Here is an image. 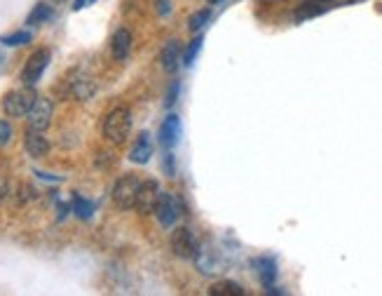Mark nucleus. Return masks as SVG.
Masks as SVG:
<instances>
[{"instance_id": "nucleus-1", "label": "nucleus", "mask_w": 382, "mask_h": 296, "mask_svg": "<svg viewBox=\"0 0 382 296\" xmlns=\"http://www.w3.org/2000/svg\"><path fill=\"white\" fill-rule=\"evenodd\" d=\"M132 125H134L132 111L125 106H118L103 120V137L113 141V144H122L129 137V132H132Z\"/></svg>"}, {"instance_id": "nucleus-2", "label": "nucleus", "mask_w": 382, "mask_h": 296, "mask_svg": "<svg viewBox=\"0 0 382 296\" xmlns=\"http://www.w3.org/2000/svg\"><path fill=\"white\" fill-rule=\"evenodd\" d=\"M141 179L136 175H125L118 179V184L113 186V202L118 209H134L136 200H139V191H141Z\"/></svg>"}, {"instance_id": "nucleus-3", "label": "nucleus", "mask_w": 382, "mask_h": 296, "mask_svg": "<svg viewBox=\"0 0 382 296\" xmlns=\"http://www.w3.org/2000/svg\"><path fill=\"white\" fill-rule=\"evenodd\" d=\"M36 99H38V94L33 92V87L12 89V92L5 94V99H3V111L8 113L10 118H22V115L31 111Z\"/></svg>"}, {"instance_id": "nucleus-4", "label": "nucleus", "mask_w": 382, "mask_h": 296, "mask_svg": "<svg viewBox=\"0 0 382 296\" xmlns=\"http://www.w3.org/2000/svg\"><path fill=\"white\" fill-rule=\"evenodd\" d=\"M178 200L171 195V193H165V191H160V195H158V200H155V207H153V214L158 216V221L162 223L165 228H171L174 223H176V219H178Z\"/></svg>"}, {"instance_id": "nucleus-5", "label": "nucleus", "mask_w": 382, "mask_h": 296, "mask_svg": "<svg viewBox=\"0 0 382 296\" xmlns=\"http://www.w3.org/2000/svg\"><path fill=\"white\" fill-rule=\"evenodd\" d=\"M52 115H54V104L45 96H38L36 104L31 106V111L26 113L29 118V130H38V132H45L52 122Z\"/></svg>"}, {"instance_id": "nucleus-6", "label": "nucleus", "mask_w": 382, "mask_h": 296, "mask_svg": "<svg viewBox=\"0 0 382 296\" xmlns=\"http://www.w3.org/2000/svg\"><path fill=\"white\" fill-rule=\"evenodd\" d=\"M171 252L178 256V259H195L199 252L197 237L192 235V230L188 228H176L171 233Z\"/></svg>"}, {"instance_id": "nucleus-7", "label": "nucleus", "mask_w": 382, "mask_h": 296, "mask_svg": "<svg viewBox=\"0 0 382 296\" xmlns=\"http://www.w3.org/2000/svg\"><path fill=\"white\" fill-rule=\"evenodd\" d=\"M49 64V52L47 50H38L29 57V61H26V66L22 71V82L26 87H33L38 80L43 78L45 68H47Z\"/></svg>"}, {"instance_id": "nucleus-8", "label": "nucleus", "mask_w": 382, "mask_h": 296, "mask_svg": "<svg viewBox=\"0 0 382 296\" xmlns=\"http://www.w3.org/2000/svg\"><path fill=\"white\" fill-rule=\"evenodd\" d=\"M178 134H181V118L176 113H169L165 120H162V127H160V144L165 148H174L178 141Z\"/></svg>"}, {"instance_id": "nucleus-9", "label": "nucleus", "mask_w": 382, "mask_h": 296, "mask_svg": "<svg viewBox=\"0 0 382 296\" xmlns=\"http://www.w3.org/2000/svg\"><path fill=\"white\" fill-rule=\"evenodd\" d=\"M153 158V139L148 132H141L139 139L134 141L132 151H129V160L136 165H146Z\"/></svg>"}, {"instance_id": "nucleus-10", "label": "nucleus", "mask_w": 382, "mask_h": 296, "mask_svg": "<svg viewBox=\"0 0 382 296\" xmlns=\"http://www.w3.org/2000/svg\"><path fill=\"white\" fill-rule=\"evenodd\" d=\"M160 195V186L155 182H144L141 184V191H139V200H136V207L141 214H153V207H155V200Z\"/></svg>"}, {"instance_id": "nucleus-11", "label": "nucleus", "mask_w": 382, "mask_h": 296, "mask_svg": "<svg viewBox=\"0 0 382 296\" xmlns=\"http://www.w3.org/2000/svg\"><path fill=\"white\" fill-rule=\"evenodd\" d=\"M68 85H70V92H73V96H75V99H80V101L89 99V96L96 92V82L89 78L87 73H80V71L70 75Z\"/></svg>"}, {"instance_id": "nucleus-12", "label": "nucleus", "mask_w": 382, "mask_h": 296, "mask_svg": "<svg viewBox=\"0 0 382 296\" xmlns=\"http://www.w3.org/2000/svg\"><path fill=\"white\" fill-rule=\"evenodd\" d=\"M24 148L31 158H43V156H47V151H49V141L45 139L43 132L29 130L24 134Z\"/></svg>"}, {"instance_id": "nucleus-13", "label": "nucleus", "mask_w": 382, "mask_h": 296, "mask_svg": "<svg viewBox=\"0 0 382 296\" xmlns=\"http://www.w3.org/2000/svg\"><path fill=\"white\" fill-rule=\"evenodd\" d=\"M129 52H132V34L127 29L115 31L111 38V54L115 61H125Z\"/></svg>"}, {"instance_id": "nucleus-14", "label": "nucleus", "mask_w": 382, "mask_h": 296, "mask_svg": "<svg viewBox=\"0 0 382 296\" xmlns=\"http://www.w3.org/2000/svg\"><path fill=\"white\" fill-rule=\"evenodd\" d=\"M254 266L258 270V278H261L263 287L272 289V285H275L277 280V261L272 259V256H261V259L254 261Z\"/></svg>"}, {"instance_id": "nucleus-15", "label": "nucleus", "mask_w": 382, "mask_h": 296, "mask_svg": "<svg viewBox=\"0 0 382 296\" xmlns=\"http://www.w3.org/2000/svg\"><path fill=\"white\" fill-rule=\"evenodd\" d=\"M160 61H162V66H165L167 73H174V71L181 66V45L176 40L167 43L160 52Z\"/></svg>"}, {"instance_id": "nucleus-16", "label": "nucleus", "mask_w": 382, "mask_h": 296, "mask_svg": "<svg viewBox=\"0 0 382 296\" xmlns=\"http://www.w3.org/2000/svg\"><path fill=\"white\" fill-rule=\"evenodd\" d=\"M209 294H213V296H242L244 289H242V285H237V282L221 280V282H216V285H211Z\"/></svg>"}, {"instance_id": "nucleus-17", "label": "nucleus", "mask_w": 382, "mask_h": 296, "mask_svg": "<svg viewBox=\"0 0 382 296\" xmlns=\"http://www.w3.org/2000/svg\"><path fill=\"white\" fill-rule=\"evenodd\" d=\"M49 19H52V8L40 3L33 8V12H31L29 19H26V24H29V27H38V24H45V22H49Z\"/></svg>"}, {"instance_id": "nucleus-18", "label": "nucleus", "mask_w": 382, "mask_h": 296, "mask_svg": "<svg viewBox=\"0 0 382 296\" xmlns=\"http://www.w3.org/2000/svg\"><path fill=\"white\" fill-rule=\"evenodd\" d=\"M73 212H75L77 219L87 221V219H92V214H94V202L85 200V198H80V195H75L73 198Z\"/></svg>"}, {"instance_id": "nucleus-19", "label": "nucleus", "mask_w": 382, "mask_h": 296, "mask_svg": "<svg viewBox=\"0 0 382 296\" xmlns=\"http://www.w3.org/2000/svg\"><path fill=\"white\" fill-rule=\"evenodd\" d=\"M202 43H204V38H202V36H195V38H192L190 45H188V50H185V54H183V66H188V68L192 66L195 57L199 54V50H202Z\"/></svg>"}, {"instance_id": "nucleus-20", "label": "nucleus", "mask_w": 382, "mask_h": 296, "mask_svg": "<svg viewBox=\"0 0 382 296\" xmlns=\"http://www.w3.org/2000/svg\"><path fill=\"white\" fill-rule=\"evenodd\" d=\"M0 43L8 45V47H22V45L31 43V31H17V34H10V36H3Z\"/></svg>"}, {"instance_id": "nucleus-21", "label": "nucleus", "mask_w": 382, "mask_h": 296, "mask_svg": "<svg viewBox=\"0 0 382 296\" xmlns=\"http://www.w3.org/2000/svg\"><path fill=\"white\" fill-rule=\"evenodd\" d=\"M209 19H211V10H199L190 19H188V29H190L192 34H197L199 29L206 27V22H209Z\"/></svg>"}, {"instance_id": "nucleus-22", "label": "nucleus", "mask_w": 382, "mask_h": 296, "mask_svg": "<svg viewBox=\"0 0 382 296\" xmlns=\"http://www.w3.org/2000/svg\"><path fill=\"white\" fill-rule=\"evenodd\" d=\"M12 139V125L8 120H0V148L8 146Z\"/></svg>"}, {"instance_id": "nucleus-23", "label": "nucleus", "mask_w": 382, "mask_h": 296, "mask_svg": "<svg viewBox=\"0 0 382 296\" xmlns=\"http://www.w3.org/2000/svg\"><path fill=\"white\" fill-rule=\"evenodd\" d=\"M176 99H178V82H171L169 92H167V99H165V106L171 108L174 104H176Z\"/></svg>"}, {"instance_id": "nucleus-24", "label": "nucleus", "mask_w": 382, "mask_h": 296, "mask_svg": "<svg viewBox=\"0 0 382 296\" xmlns=\"http://www.w3.org/2000/svg\"><path fill=\"white\" fill-rule=\"evenodd\" d=\"M165 172H167V177L176 175V158H174L171 153H167L165 156Z\"/></svg>"}, {"instance_id": "nucleus-25", "label": "nucleus", "mask_w": 382, "mask_h": 296, "mask_svg": "<svg viewBox=\"0 0 382 296\" xmlns=\"http://www.w3.org/2000/svg\"><path fill=\"white\" fill-rule=\"evenodd\" d=\"M169 12H171V0H158V15L169 17Z\"/></svg>"}, {"instance_id": "nucleus-26", "label": "nucleus", "mask_w": 382, "mask_h": 296, "mask_svg": "<svg viewBox=\"0 0 382 296\" xmlns=\"http://www.w3.org/2000/svg\"><path fill=\"white\" fill-rule=\"evenodd\" d=\"M92 3H94V0H75V3H73V10H75V12H80V10H85L87 5H92Z\"/></svg>"}, {"instance_id": "nucleus-27", "label": "nucleus", "mask_w": 382, "mask_h": 296, "mask_svg": "<svg viewBox=\"0 0 382 296\" xmlns=\"http://www.w3.org/2000/svg\"><path fill=\"white\" fill-rule=\"evenodd\" d=\"M209 3H211V5H216V3H221V0H209Z\"/></svg>"}, {"instance_id": "nucleus-28", "label": "nucleus", "mask_w": 382, "mask_h": 296, "mask_svg": "<svg viewBox=\"0 0 382 296\" xmlns=\"http://www.w3.org/2000/svg\"><path fill=\"white\" fill-rule=\"evenodd\" d=\"M0 59H3V57H0Z\"/></svg>"}]
</instances>
